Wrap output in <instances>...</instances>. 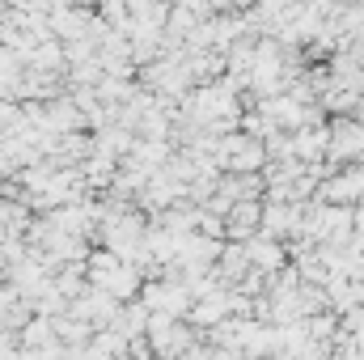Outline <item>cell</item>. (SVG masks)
I'll use <instances>...</instances> for the list:
<instances>
[{"instance_id":"1","label":"cell","mask_w":364,"mask_h":360,"mask_svg":"<svg viewBox=\"0 0 364 360\" xmlns=\"http://www.w3.org/2000/svg\"><path fill=\"white\" fill-rule=\"evenodd\" d=\"M144 309L149 314H170V318H182V314H191V305H195V297L186 292V284L182 280H153L149 288H144Z\"/></svg>"},{"instance_id":"2","label":"cell","mask_w":364,"mask_h":360,"mask_svg":"<svg viewBox=\"0 0 364 360\" xmlns=\"http://www.w3.org/2000/svg\"><path fill=\"white\" fill-rule=\"evenodd\" d=\"M259 221H263V208H259L255 199H242V203H233V208H229L225 233H229V238H250V233L259 229Z\"/></svg>"},{"instance_id":"3","label":"cell","mask_w":364,"mask_h":360,"mask_svg":"<svg viewBox=\"0 0 364 360\" xmlns=\"http://www.w3.org/2000/svg\"><path fill=\"white\" fill-rule=\"evenodd\" d=\"M364 195V170H348V174H339V179H331L322 186V199L326 203H352V199H360Z\"/></svg>"},{"instance_id":"4","label":"cell","mask_w":364,"mask_h":360,"mask_svg":"<svg viewBox=\"0 0 364 360\" xmlns=\"http://www.w3.org/2000/svg\"><path fill=\"white\" fill-rule=\"evenodd\" d=\"M246 250H250V271H275L284 263V250L275 242H267V238H250Z\"/></svg>"},{"instance_id":"5","label":"cell","mask_w":364,"mask_h":360,"mask_svg":"<svg viewBox=\"0 0 364 360\" xmlns=\"http://www.w3.org/2000/svg\"><path fill=\"white\" fill-rule=\"evenodd\" d=\"M326 144H331V140H326V132H301V136L292 140V153H296V157H305V162H318V157L326 153Z\"/></svg>"},{"instance_id":"6","label":"cell","mask_w":364,"mask_h":360,"mask_svg":"<svg viewBox=\"0 0 364 360\" xmlns=\"http://www.w3.org/2000/svg\"><path fill=\"white\" fill-rule=\"evenodd\" d=\"M331 149H335V157H356V153H364V127H339V136L331 140Z\"/></svg>"},{"instance_id":"7","label":"cell","mask_w":364,"mask_h":360,"mask_svg":"<svg viewBox=\"0 0 364 360\" xmlns=\"http://www.w3.org/2000/svg\"><path fill=\"white\" fill-rule=\"evenodd\" d=\"M296 225V203H272L263 216V233H284Z\"/></svg>"},{"instance_id":"8","label":"cell","mask_w":364,"mask_h":360,"mask_svg":"<svg viewBox=\"0 0 364 360\" xmlns=\"http://www.w3.org/2000/svg\"><path fill=\"white\" fill-rule=\"evenodd\" d=\"M55 288L68 297V301H77L81 292H85V271L81 268H64V271H55Z\"/></svg>"}]
</instances>
